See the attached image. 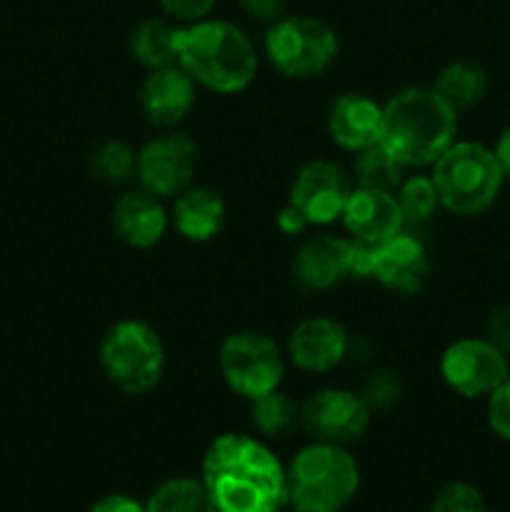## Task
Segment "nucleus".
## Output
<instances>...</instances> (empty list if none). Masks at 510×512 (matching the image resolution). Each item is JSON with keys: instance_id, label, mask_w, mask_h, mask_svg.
<instances>
[{"instance_id": "27", "label": "nucleus", "mask_w": 510, "mask_h": 512, "mask_svg": "<svg viewBox=\"0 0 510 512\" xmlns=\"http://www.w3.org/2000/svg\"><path fill=\"white\" fill-rule=\"evenodd\" d=\"M395 198H398L405 225L428 223L440 205L438 190H435V183L430 175H413V178L403 180L398 185Z\"/></svg>"}, {"instance_id": "21", "label": "nucleus", "mask_w": 510, "mask_h": 512, "mask_svg": "<svg viewBox=\"0 0 510 512\" xmlns=\"http://www.w3.org/2000/svg\"><path fill=\"white\" fill-rule=\"evenodd\" d=\"M433 90L455 113H460L483 103L488 93V73L475 60H453L435 75Z\"/></svg>"}, {"instance_id": "10", "label": "nucleus", "mask_w": 510, "mask_h": 512, "mask_svg": "<svg viewBox=\"0 0 510 512\" xmlns=\"http://www.w3.org/2000/svg\"><path fill=\"white\" fill-rule=\"evenodd\" d=\"M370 405L363 395L345 388H323L300 403V428L315 443L348 445L370 428Z\"/></svg>"}, {"instance_id": "36", "label": "nucleus", "mask_w": 510, "mask_h": 512, "mask_svg": "<svg viewBox=\"0 0 510 512\" xmlns=\"http://www.w3.org/2000/svg\"><path fill=\"white\" fill-rule=\"evenodd\" d=\"M493 153L505 178H510V125L498 135V143H495Z\"/></svg>"}, {"instance_id": "32", "label": "nucleus", "mask_w": 510, "mask_h": 512, "mask_svg": "<svg viewBox=\"0 0 510 512\" xmlns=\"http://www.w3.org/2000/svg\"><path fill=\"white\" fill-rule=\"evenodd\" d=\"M485 330H488L490 343L508 355L510 353V308L508 305H503V308H498L490 313Z\"/></svg>"}, {"instance_id": "31", "label": "nucleus", "mask_w": 510, "mask_h": 512, "mask_svg": "<svg viewBox=\"0 0 510 512\" xmlns=\"http://www.w3.org/2000/svg\"><path fill=\"white\" fill-rule=\"evenodd\" d=\"M163 10L183 23H198L210 15L215 8V0H160Z\"/></svg>"}, {"instance_id": "14", "label": "nucleus", "mask_w": 510, "mask_h": 512, "mask_svg": "<svg viewBox=\"0 0 510 512\" xmlns=\"http://www.w3.org/2000/svg\"><path fill=\"white\" fill-rule=\"evenodd\" d=\"M293 278L305 293L333 290L353 278V240L340 235H318L305 240L293 260Z\"/></svg>"}, {"instance_id": "9", "label": "nucleus", "mask_w": 510, "mask_h": 512, "mask_svg": "<svg viewBox=\"0 0 510 512\" xmlns=\"http://www.w3.org/2000/svg\"><path fill=\"white\" fill-rule=\"evenodd\" d=\"M198 153V143L180 130L150 138L135 158V175L140 180V188L158 198L180 195L193 185Z\"/></svg>"}, {"instance_id": "22", "label": "nucleus", "mask_w": 510, "mask_h": 512, "mask_svg": "<svg viewBox=\"0 0 510 512\" xmlns=\"http://www.w3.org/2000/svg\"><path fill=\"white\" fill-rule=\"evenodd\" d=\"M128 50L135 63L148 70L178 65V28L158 18L143 20L130 33Z\"/></svg>"}, {"instance_id": "26", "label": "nucleus", "mask_w": 510, "mask_h": 512, "mask_svg": "<svg viewBox=\"0 0 510 512\" xmlns=\"http://www.w3.org/2000/svg\"><path fill=\"white\" fill-rule=\"evenodd\" d=\"M135 158L138 153H133V148L123 140H100L88 155V170L100 183L120 185L135 173Z\"/></svg>"}, {"instance_id": "3", "label": "nucleus", "mask_w": 510, "mask_h": 512, "mask_svg": "<svg viewBox=\"0 0 510 512\" xmlns=\"http://www.w3.org/2000/svg\"><path fill=\"white\" fill-rule=\"evenodd\" d=\"M458 133V113L433 88L398 90L383 103V138L380 143L405 165H433Z\"/></svg>"}, {"instance_id": "19", "label": "nucleus", "mask_w": 510, "mask_h": 512, "mask_svg": "<svg viewBox=\"0 0 510 512\" xmlns=\"http://www.w3.org/2000/svg\"><path fill=\"white\" fill-rule=\"evenodd\" d=\"M110 223L120 243L135 250H148L163 240L168 230V213L163 208V198L138 188L115 200Z\"/></svg>"}, {"instance_id": "33", "label": "nucleus", "mask_w": 510, "mask_h": 512, "mask_svg": "<svg viewBox=\"0 0 510 512\" xmlns=\"http://www.w3.org/2000/svg\"><path fill=\"white\" fill-rule=\"evenodd\" d=\"M240 8L255 20H263V23H275V20L283 18L285 0H240Z\"/></svg>"}, {"instance_id": "29", "label": "nucleus", "mask_w": 510, "mask_h": 512, "mask_svg": "<svg viewBox=\"0 0 510 512\" xmlns=\"http://www.w3.org/2000/svg\"><path fill=\"white\" fill-rule=\"evenodd\" d=\"M488 425L500 440L510 443V378L488 395Z\"/></svg>"}, {"instance_id": "13", "label": "nucleus", "mask_w": 510, "mask_h": 512, "mask_svg": "<svg viewBox=\"0 0 510 512\" xmlns=\"http://www.w3.org/2000/svg\"><path fill=\"white\" fill-rule=\"evenodd\" d=\"M138 105L153 128H178L195 105V80L180 65L150 70L140 83Z\"/></svg>"}, {"instance_id": "1", "label": "nucleus", "mask_w": 510, "mask_h": 512, "mask_svg": "<svg viewBox=\"0 0 510 512\" xmlns=\"http://www.w3.org/2000/svg\"><path fill=\"white\" fill-rule=\"evenodd\" d=\"M200 480L218 512H283L288 508V470L253 435H218L205 450Z\"/></svg>"}, {"instance_id": "35", "label": "nucleus", "mask_w": 510, "mask_h": 512, "mask_svg": "<svg viewBox=\"0 0 510 512\" xmlns=\"http://www.w3.org/2000/svg\"><path fill=\"white\" fill-rule=\"evenodd\" d=\"M278 228L283 230L285 235H300L308 228V220H305V215L300 213L293 203H288L278 213Z\"/></svg>"}, {"instance_id": "25", "label": "nucleus", "mask_w": 510, "mask_h": 512, "mask_svg": "<svg viewBox=\"0 0 510 512\" xmlns=\"http://www.w3.org/2000/svg\"><path fill=\"white\" fill-rule=\"evenodd\" d=\"M250 418H253L255 430L263 438H285L300 423V405L278 388L263 398L253 400Z\"/></svg>"}, {"instance_id": "28", "label": "nucleus", "mask_w": 510, "mask_h": 512, "mask_svg": "<svg viewBox=\"0 0 510 512\" xmlns=\"http://www.w3.org/2000/svg\"><path fill=\"white\" fill-rule=\"evenodd\" d=\"M428 512H488V505L475 485L453 480L438 490Z\"/></svg>"}, {"instance_id": "11", "label": "nucleus", "mask_w": 510, "mask_h": 512, "mask_svg": "<svg viewBox=\"0 0 510 512\" xmlns=\"http://www.w3.org/2000/svg\"><path fill=\"white\" fill-rule=\"evenodd\" d=\"M440 375L460 398H485L510 378L508 355L488 338L455 340L440 358Z\"/></svg>"}, {"instance_id": "2", "label": "nucleus", "mask_w": 510, "mask_h": 512, "mask_svg": "<svg viewBox=\"0 0 510 512\" xmlns=\"http://www.w3.org/2000/svg\"><path fill=\"white\" fill-rule=\"evenodd\" d=\"M178 65L195 85L235 95L248 90L255 80L258 53L238 25L205 18L178 28Z\"/></svg>"}, {"instance_id": "15", "label": "nucleus", "mask_w": 510, "mask_h": 512, "mask_svg": "<svg viewBox=\"0 0 510 512\" xmlns=\"http://www.w3.org/2000/svg\"><path fill=\"white\" fill-rule=\"evenodd\" d=\"M348 348V330L325 315L300 320L288 338L290 363L305 373H330L343 363Z\"/></svg>"}, {"instance_id": "18", "label": "nucleus", "mask_w": 510, "mask_h": 512, "mask_svg": "<svg viewBox=\"0 0 510 512\" xmlns=\"http://www.w3.org/2000/svg\"><path fill=\"white\" fill-rule=\"evenodd\" d=\"M340 220L345 223V230L353 235V240L373 245L395 238L405 228L395 193L358 188V185L350 193Z\"/></svg>"}, {"instance_id": "20", "label": "nucleus", "mask_w": 510, "mask_h": 512, "mask_svg": "<svg viewBox=\"0 0 510 512\" xmlns=\"http://www.w3.org/2000/svg\"><path fill=\"white\" fill-rule=\"evenodd\" d=\"M228 220V205L218 190L208 185H190L173 203V225L180 238L190 243H208L218 238Z\"/></svg>"}, {"instance_id": "24", "label": "nucleus", "mask_w": 510, "mask_h": 512, "mask_svg": "<svg viewBox=\"0 0 510 512\" xmlns=\"http://www.w3.org/2000/svg\"><path fill=\"white\" fill-rule=\"evenodd\" d=\"M403 170L405 165L400 163L383 143L373 145V148L355 155L353 173L358 188L388 190V193H395L398 185L403 183Z\"/></svg>"}, {"instance_id": "12", "label": "nucleus", "mask_w": 510, "mask_h": 512, "mask_svg": "<svg viewBox=\"0 0 510 512\" xmlns=\"http://www.w3.org/2000/svg\"><path fill=\"white\" fill-rule=\"evenodd\" d=\"M353 185L333 160H308L290 188V203L305 215L308 225H330L343 218Z\"/></svg>"}, {"instance_id": "8", "label": "nucleus", "mask_w": 510, "mask_h": 512, "mask_svg": "<svg viewBox=\"0 0 510 512\" xmlns=\"http://www.w3.org/2000/svg\"><path fill=\"white\" fill-rule=\"evenodd\" d=\"M218 368L225 385L245 400H258L280 388L285 375V355L270 335L258 330H238L223 340Z\"/></svg>"}, {"instance_id": "7", "label": "nucleus", "mask_w": 510, "mask_h": 512, "mask_svg": "<svg viewBox=\"0 0 510 512\" xmlns=\"http://www.w3.org/2000/svg\"><path fill=\"white\" fill-rule=\"evenodd\" d=\"M338 35L323 20L290 15L275 20L265 33V55L275 73L290 80H310L323 75L338 58Z\"/></svg>"}, {"instance_id": "5", "label": "nucleus", "mask_w": 510, "mask_h": 512, "mask_svg": "<svg viewBox=\"0 0 510 512\" xmlns=\"http://www.w3.org/2000/svg\"><path fill=\"white\" fill-rule=\"evenodd\" d=\"M440 205L455 215H480L495 203L505 175L495 153L480 143H453L433 163Z\"/></svg>"}, {"instance_id": "16", "label": "nucleus", "mask_w": 510, "mask_h": 512, "mask_svg": "<svg viewBox=\"0 0 510 512\" xmlns=\"http://www.w3.org/2000/svg\"><path fill=\"white\" fill-rule=\"evenodd\" d=\"M430 275V258L423 243L413 235L398 233L395 238L378 243L373 250L370 278L378 280L395 295H415L425 288Z\"/></svg>"}, {"instance_id": "6", "label": "nucleus", "mask_w": 510, "mask_h": 512, "mask_svg": "<svg viewBox=\"0 0 510 512\" xmlns=\"http://www.w3.org/2000/svg\"><path fill=\"white\" fill-rule=\"evenodd\" d=\"M100 368L125 395H145L165 373V345L143 320H120L100 340Z\"/></svg>"}, {"instance_id": "23", "label": "nucleus", "mask_w": 510, "mask_h": 512, "mask_svg": "<svg viewBox=\"0 0 510 512\" xmlns=\"http://www.w3.org/2000/svg\"><path fill=\"white\" fill-rule=\"evenodd\" d=\"M145 512H218L203 480L173 478L155 488Z\"/></svg>"}, {"instance_id": "4", "label": "nucleus", "mask_w": 510, "mask_h": 512, "mask_svg": "<svg viewBox=\"0 0 510 512\" xmlns=\"http://www.w3.org/2000/svg\"><path fill=\"white\" fill-rule=\"evenodd\" d=\"M285 470L288 505L295 512H340L360 490V465L345 445L313 440Z\"/></svg>"}, {"instance_id": "30", "label": "nucleus", "mask_w": 510, "mask_h": 512, "mask_svg": "<svg viewBox=\"0 0 510 512\" xmlns=\"http://www.w3.org/2000/svg\"><path fill=\"white\" fill-rule=\"evenodd\" d=\"M398 395H400V385L393 375L373 373V378H370L368 385H365L363 398H365V403L370 405V410H373V408H385V405L393 403Z\"/></svg>"}, {"instance_id": "34", "label": "nucleus", "mask_w": 510, "mask_h": 512, "mask_svg": "<svg viewBox=\"0 0 510 512\" xmlns=\"http://www.w3.org/2000/svg\"><path fill=\"white\" fill-rule=\"evenodd\" d=\"M88 512H145V505L138 503L135 498H130V495H105V498H100L98 503L90 505Z\"/></svg>"}, {"instance_id": "17", "label": "nucleus", "mask_w": 510, "mask_h": 512, "mask_svg": "<svg viewBox=\"0 0 510 512\" xmlns=\"http://www.w3.org/2000/svg\"><path fill=\"white\" fill-rule=\"evenodd\" d=\"M328 133L335 145L355 155L373 148L383 138V105L358 90L343 93L330 105Z\"/></svg>"}]
</instances>
